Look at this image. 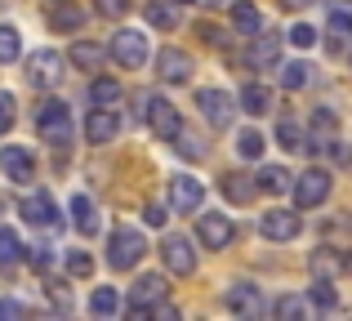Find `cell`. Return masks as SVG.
<instances>
[{"instance_id": "obj_25", "label": "cell", "mask_w": 352, "mask_h": 321, "mask_svg": "<svg viewBox=\"0 0 352 321\" xmlns=\"http://www.w3.org/2000/svg\"><path fill=\"white\" fill-rule=\"evenodd\" d=\"M254 192H258V188H254V183H245L241 174H228V179H223V197H228V201H236V206H245Z\"/></svg>"}, {"instance_id": "obj_10", "label": "cell", "mask_w": 352, "mask_h": 321, "mask_svg": "<svg viewBox=\"0 0 352 321\" xmlns=\"http://www.w3.org/2000/svg\"><path fill=\"white\" fill-rule=\"evenodd\" d=\"M147 125H152V134H156V139H174V134L183 130L179 107H174V103H165V98H147Z\"/></svg>"}, {"instance_id": "obj_11", "label": "cell", "mask_w": 352, "mask_h": 321, "mask_svg": "<svg viewBox=\"0 0 352 321\" xmlns=\"http://www.w3.org/2000/svg\"><path fill=\"white\" fill-rule=\"evenodd\" d=\"M258 232H263L267 241H294V236H299V214H290V210H267V214L258 219Z\"/></svg>"}, {"instance_id": "obj_7", "label": "cell", "mask_w": 352, "mask_h": 321, "mask_svg": "<svg viewBox=\"0 0 352 321\" xmlns=\"http://www.w3.org/2000/svg\"><path fill=\"white\" fill-rule=\"evenodd\" d=\"M161 259H165V268H170L174 277H192V272H197V250H192L188 236H165Z\"/></svg>"}, {"instance_id": "obj_1", "label": "cell", "mask_w": 352, "mask_h": 321, "mask_svg": "<svg viewBox=\"0 0 352 321\" xmlns=\"http://www.w3.org/2000/svg\"><path fill=\"white\" fill-rule=\"evenodd\" d=\"M36 130H41V139L50 143V148H67L72 143V112H67V103L45 98L41 112H36Z\"/></svg>"}, {"instance_id": "obj_44", "label": "cell", "mask_w": 352, "mask_h": 321, "mask_svg": "<svg viewBox=\"0 0 352 321\" xmlns=\"http://www.w3.org/2000/svg\"><path fill=\"white\" fill-rule=\"evenodd\" d=\"M143 219H147L152 228H161V223H165V206H147V210H143Z\"/></svg>"}, {"instance_id": "obj_50", "label": "cell", "mask_w": 352, "mask_h": 321, "mask_svg": "<svg viewBox=\"0 0 352 321\" xmlns=\"http://www.w3.org/2000/svg\"><path fill=\"white\" fill-rule=\"evenodd\" d=\"M344 268H348V272H352V254H348V259H344Z\"/></svg>"}, {"instance_id": "obj_45", "label": "cell", "mask_w": 352, "mask_h": 321, "mask_svg": "<svg viewBox=\"0 0 352 321\" xmlns=\"http://www.w3.org/2000/svg\"><path fill=\"white\" fill-rule=\"evenodd\" d=\"M27 308L23 304H14V299H0V317H23Z\"/></svg>"}, {"instance_id": "obj_32", "label": "cell", "mask_w": 352, "mask_h": 321, "mask_svg": "<svg viewBox=\"0 0 352 321\" xmlns=\"http://www.w3.org/2000/svg\"><path fill=\"white\" fill-rule=\"evenodd\" d=\"M23 41H18V27H0V63H14Z\"/></svg>"}, {"instance_id": "obj_47", "label": "cell", "mask_w": 352, "mask_h": 321, "mask_svg": "<svg viewBox=\"0 0 352 321\" xmlns=\"http://www.w3.org/2000/svg\"><path fill=\"white\" fill-rule=\"evenodd\" d=\"M201 36H206L210 45H219V41H223V32H219V27H201Z\"/></svg>"}, {"instance_id": "obj_28", "label": "cell", "mask_w": 352, "mask_h": 321, "mask_svg": "<svg viewBox=\"0 0 352 321\" xmlns=\"http://www.w3.org/2000/svg\"><path fill=\"white\" fill-rule=\"evenodd\" d=\"M236 152H241L245 161H258V157H263V134H258V130H241Z\"/></svg>"}, {"instance_id": "obj_43", "label": "cell", "mask_w": 352, "mask_h": 321, "mask_svg": "<svg viewBox=\"0 0 352 321\" xmlns=\"http://www.w3.org/2000/svg\"><path fill=\"white\" fill-rule=\"evenodd\" d=\"M98 9H103L107 18H120V14L129 9V0H98Z\"/></svg>"}, {"instance_id": "obj_23", "label": "cell", "mask_w": 352, "mask_h": 321, "mask_svg": "<svg viewBox=\"0 0 352 321\" xmlns=\"http://www.w3.org/2000/svg\"><path fill=\"white\" fill-rule=\"evenodd\" d=\"M290 183H294L290 170H281V165H267V170H258V183H254V188H258V192H276V197H281Z\"/></svg>"}, {"instance_id": "obj_24", "label": "cell", "mask_w": 352, "mask_h": 321, "mask_svg": "<svg viewBox=\"0 0 352 321\" xmlns=\"http://www.w3.org/2000/svg\"><path fill=\"white\" fill-rule=\"evenodd\" d=\"M228 304H232L236 313H258V290L250 286V281H236V286L228 290Z\"/></svg>"}, {"instance_id": "obj_39", "label": "cell", "mask_w": 352, "mask_h": 321, "mask_svg": "<svg viewBox=\"0 0 352 321\" xmlns=\"http://www.w3.org/2000/svg\"><path fill=\"white\" fill-rule=\"evenodd\" d=\"M9 125H14V94L0 89V134H9Z\"/></svg>"}, {"instance_id": "obj_34", "label": "cell", "mask_w": 352, "mask_h": 321, "mask_svg": "<svg viewBox=\"0 0 352 321\" xmlns=\"http://www.w3.org/2000/svg\"><path fill=\"white\" fill-rule=\"evenodd\" d=\"M67 272L72 277H89V272H94V259H89L85 250H72L67 254Z\"/></svg>"}, {"instance_id": "obj_42", "label": "cell", "mask_w": 352, "mask_h": 321, "mask_svg": "<svg viewBox=\"0 0 352 321\" xmlns=\"http://www.w3.org/2000/svg\"><path fill=\"white\" fill-rule=\"evenodd\" d=\"M326 148H330V157H335V165H344V170L352 165V148H344V143H335V139H330Z\"/></svg>"}, {"instance_id": "obj_37", "label": "cell", "mask_w": 352, "mask_h": 321, "mask_svg": "<svg viewBox=\"0 0 352 321\" xmlns=\"http://www.w3.org/2000/svg\"><path fill=\"white\" fill-rule=\"evenodd\" d=\"M303 313H308V304H303V299H294V295L276 299V317H303Z\"/></svg>"}, {"instance_id": "obj_17", "label": "cell", "mask_w": 352, "mask_h": 321, "mask_svg": "<svg viewBox=\"0 0 352 321\" xmlns=\"http://www.w3.org/2000/svg\"><path fill=\"white\" fill-rule=\"evenodd\" d=\"M250 63H254V67H276V63H281V41H276V36H254Z\"/></svg>"}, {"instance_id": "obj_4", "label": "cell", "mask_w": 352, "mask_h": 321, "mask_svg": "<svg viewBox=\"0 0 352 321\" xmlns=\"http://www.w3.org/2000/svg\"><path fill=\"white\" fill-rule=\"evenodd\" d=\"M58 80H63V54L41 49V54H32V58H27V85L50 89V85H58Z\"/></svg>"}, {"instance_id": "obj_5", "label": "cell", "mask_w": 352, "mask_h": 321, "mask_svg": "<svg viewBox=\"0 0 352 321\" xmlns=\"http://www.w3.org/2000/svg\"><path fill=\"white\" fill-rule=\"evenodd\" d=\"M201 201H206L201 179H192V174H174V179H170V210H179V214H197Z\"/></svg>"}, {"instance_id": "obj_31", "label": "cell", "mask_w": 352, "mask_h": 321, "mask_svg": "<svg viewBox=\"0 0 352 321\" xmlns=\"http://www.w3.org/2000/svg\"><path fill=\"white\" fill-rule=\"evenodd\" d=\"M276 143H281L285 152H299L303 148V130L294 121H281V125H276Z\"/></svg>"}, {"instance_id": "obj_21", "label": "cell", "mask_w": 352, "mask_h": 321, "mask_svg": "<svg viewBox=\"0 0 352 321\" xmlns=\"http://www.w3.org/2000/svg\"><path fill=\"white\" fill-rule=\"evenodd\" d=\"M232 23L241 36H258V27H263V18H258V9L250 5V0H236L232 5Z\"/></svg>"}, {"instance_id": "obj_12", "label": "cell", "mask_w": 352, "mask_h": 321, "mask_svg": "<svg viewBox=\"0 0 352 321\" xmlns=\"http://www.w3.org/2000/svg\"><path fill=\"white\" fill-rule=\"evenodd\" d=\"M165 290H170V286H165V277H161V272H147V277L134 286V295H129V313H134V317H143L152 304H161V295H165Z\"/></svg>"}, {"instance_id": "obj_35", "label": "cell", "mask_w": 352, "mask_h": 321, "mask_svg": "<svg viewBox=\"0 0 352 321\" xmlns=\"http://www.w3.org/2000/svg\"><path fill=\"white\" fill-rule=\"evenodd\" d=\"M330 36H339V41L352 36V14L348 9H335V14H330Z\"/></svg>"}, {"instance_id": "obj_46", "label": "cell", "mask_w": 352, "mask_h": 321, "mask_svg": "<svg viewBox=\"0 0 352 321\" xmlns=\"http://www.w3.org/2000/svg\"><path fill=\"white\" fill-rule=\"evenodd\" d=\"M152 317H161V321H174V317H179V313H174L170 304H156V308H152Z\"/></svg>"}, {"instance_id": "obj_26", "label": "cell", "mask_w": 352, "mask_h": 321, "mask_svg": "<svg viewBox=\"0 0 352 321\" xmlns=\"http://www.w3.org/2000/svg\"><path fill=\"white\" fill-rule=\"evenodd\" d=\"M23 259V241H18V232H9V228H0V268H9V263Z\"/></svg>"}, {"instance_id": "obj_2", "label": "cell", "mask_w": 352, "mask_h": 321, "mask_svg": "<svg viewBox=\"0 0 352 321\" xmlns=\"http://www.w3.org/2000/svg\"><path fill=\"white\" fill-rule=\"evenodd\" d=\"M143 254H147V241L134 232V228H116L112 241H107V259H112V268H134Z\"/></svg>"}, {"instance_id": "obj_38", "label": "cell", "mask_w": 352, "mask_h": 321, "mask_svg": "<svg viewBox=\"0 0 352 321\" xmlns=\"http://www.w3.org/2000/svg\"><path fill=\"white\" fill-rule=\"evenodd\" d=\"M312 268H317V272H326V277H330V272H339L344 263H339L330 250H317V254H312Z\"/></svg>"}, {"instance_id": "obj_3", "label": "cell", "mask_w": 352, "mask_h": 321, "mask_svg": "<svg viewBox=\"0 0 352 321\" xmlns=\"http://www.w3.org/2000/svg\"><path fill=\"white\" fill-rule=\"evenodd\" d=\"M112 58L120 63V67H129V71H138L147 63V36L143 32H116L112 36Z\"/></svg>"}, {"instance_id": "obj_49", "label": "cell", "mask_w": 352, "mask_h": 321, "mask_svg": "<svg viewBox=\"0 0 352 321\" xmlns=\"http://www.w3.org/2000/svg\"><path fill=\"white\" fill-rule=\"evenodd\" d=\"M201 5H228V0H201Z\"/></svg>"}, {"instance_id": "obj_6", "label": "cell", "mask_w": 352, "mask_h": 321, "mask_svg": "<svg viewBox=\"0 0 352 321\" xmlns=\"http://www.w3.org/2000/svg\"><path fill=\"white\" fill-rule=\"evenodd\" d=\"M197 236L206 241V250H228L232 245V236H236V228H232V219L228 214H201L197 219Z\"/></svg>"}, {"instance_id": "obj_20", "label": "cell", "mask_w": 352, "mask_h": 321, "mask_svg": "<svg viewBox=\"0 0 352 321\" xmlns=\"http://www.w3.org/2000/svg\"><path fill=\"white\" fill-rule=\"evenodd\" d=\"M241 112H250V116H263L267 107H272V94H267V85H245L241 89Z\"/></svg>"}, {"instance_id": "obj_22", "label": "cell", "mask_w": 352, "mask_h": 321, "mask_svg": "<svg viewBox=\"0 0 352 321\" xmlns=\"http://www.w3.org/2000/svg\"><path fill=\"white\" fill-rule=\"evenodd\" d=\"M89 98H94V107H116L120 103V85L112 76H94L89 80Z\"/></svg>"}, {"instance_id": "obj_14", "label": "cell", "mask_w": 352, "mask_h": 321, "mask_svg": "<svg viewBox=\"0 0 352 321\" xmlns=\"http://www.w3.org/2000/svg\"><path fill=\"white\" fill-rule=\"evenodd\" d=\"M116 130H120V121H116L112 107H94V112H89V121H85V139L89 143H112Z\"/></svg>"}, {"instance_id": "obj_15", "label": "cell", "mask_w": 352, "mask_h": 321, "mask_svg": "<svg viewBox=\"0 0 352 321\" xmlns=\"http://www.w3.org/2000/svg\"><path fill=\"white\" fill-rule=\"evenodd\" d=\"M192 76V58L183 49H165L161 54V80H170V85H183V80Z\"/></svg>"}, {"instance_id": "obj_18", "label": "cell", "mask_w": 352, "mask_h": 321, "mask_svg": "<svg viewBox=\"0 0 352 321\" xmlns=\"http://www.w3.org/2000/svg\"><path fill=\"white\" fill-rule=\"evenodd\" d=\"M67 63H72V67H80V71H98V67H103V49H98L94 41H76V45H72V54H67Z\"/></svg>"}, {"instance_id": "obj_27", "label": "cell", "mask_w": 352, "mask_h": 321, "mask_svg": "<svg viewBox=\"0 0 352 321\" xmlns=\"http://www.w3.org/2000/svg\"><path fill=\"white\" fill-rule=\"evenodd\" d=\"M147 23L152 27H174L179 23V9L165 5V0H147Z\"/></svg>"}, {"instance_id": "obj_36", "label": "cell", "mask_w": 352, "mask_h": 321, "mask_svg": "<svg viewBox=\"0 0 352 321\" xmlns=\"http://www.w3.org/2000/svg\"><path fill=\"white\" fill-rule=\"evenodd\" d=\"M312 304L317 308H335L339 304V295L330 290V281H317V286H312Z\"/></svg>"}, {"instance_id": "obj_19", "label": "cell", "mask_w": 352, "mask_h": 321, "mask_svg": "<svg viewBox=\"0 0 352 321\" xmlns=\"http://www.w3.org/2000/svg\"><path fill=\"white\" fill-rule=\"evenodd\" d=\"M72 223H76V232H85V236L98 232V214H94V201L89 197H72Z\"/></svg>"}, {"instance_id": "obj_16", "label": "cell", "mask_w": 352, "mask_h": 321, "mask_svg": "<svg viewBox=\"0 0 352 321\" xmlns=\"http://www.w3.org/2000/svg\"><path fill=\"white\" fill-rule=\"evenodd\" d=\"M23 219H27V223H36V228H50L54 223V201H50V192H32V197L23 201Z\"/></svg>"}, {"instance_id": "obj_41", "label": "cell", "mask_w": 352, "mask_h": 321, "mask_svg": "<svg viewBox=\"0 0 352 321\" xmlns=\"http://www.w3.org/2000/svg\"><path fill=\"white\" fill-rule=\"evenodd\" d=\"M290 41H294V45H299V49H308V45H312V41H317V32H312V27H308V23H299V27H294V32H290Z\"/></svg>"}, {"instance_id": "obj_9", "label": "cell", "mask_w": 352, "mask_h": 321, "mask_svg": "<svg viewBox=\"0 0 352 321\" xmlns=\"http://www.w3.org/2000/svg\"><path fill=\"white\" fill-rule=\"evenodd\" d=\"M197 103H201V116H206L214 130H228V125H232V94H223V89H201Z\"/></svg>"}, {"instance_id": "obj_13", "label": "cell", "mask_w": 352, "mask_h": 321, "mask_svg": "<svg viewBox=\"0 0 352 321\" xmlns=\"http://www.w3.org/2000/svg\"><path fill=\"white\" fill-rule=\"evenodd\" d=\"M0 170H5V179H14V183H27L36 174V161H32V152L27 148H0Z\"/></svg>"}, {"instance_id": "obj_48", "label": "cell", "mask_w": 352, "mask_h": 321, "mask_svg": "<svg viewBox=\"0 0 352 321\" xmlns=\"http://www.w3.org/2000/svg\"><path fill=\"white\" fill-rule=\"evenodd\" d=\"M281 5H290V9H303V5H312V0H281Z\"/></svg>"}, {"instance_id": "obj_33", "label": "cell", "mask_w": 352, "mask_h": 321, "mask_svg": "<svg viewBox=\"0 0 352 321\" xmlns=\"http://www.w3.org/2000/svg\"><path fill=\"white\" fill-rule=\"evenodd\" d=\"M50 23H54V27H67V32H76V27H80V9H72V5H58V9L50 14Z\"/></svg>"}, {"instance_id": "obj_8", "label": "cell", "mask_w": 352, "mask_h": 321, "mask_svg": "<svg viewBox=\"0 0 352 321\" xmlns=\"http://www.w3.org/2000/svg\"><path fill=\"white\" fill-rule=\"evenodd\" d=\"M290 188H294V201H299L303 210H312V206H321V201L330 197V174L326 170H308V174H299Z\"/></svg>"}, {"instance_id": "obj_40", "label": "cell", "mask_w": 352, "mask_h": 321, "mask_svg": "<svg viewBox=\"0 0 352 321\" xmlns=\"http://www.w3.org/2000/svg\"><path fill=\"white\" fill-rule=\"evenodd\" d=\"M174 139H179V152H183V157H188V161H197V157H201V152H206V148H201V143H197V139H192V134H183V130H179V134H174Z\"/></svg>"}, {"instance_id": "obj_30", "label": "cell", "mask_w": 352, "mask_h": 321, "mask_svg": "<svg viewBox=\"0 0 352 321\" xmlns=\"http://www.w3.org/2000/svg\"><path fill=\"white\" fill-rule=\"evenodd\" d=\"M308 63H285V67H281V85L285 89H303V85H308Z\"/></svg>"}, {"instance_id": "obj_29", "label": "cell", "mask_w": 352, "mask_h": 321, "mask_svg": "<svg viewBox=\"0 0 352 321\" xmlns=\"http://www.w3.org/2000/svg\"><path fill=\"white\" fill-rule=\"evenodd\" d=\"M89 308H94L98 317H116V308H120V304H116V290H112V286H98L94 299H89Z\"/></svg>"}]
</instances>
